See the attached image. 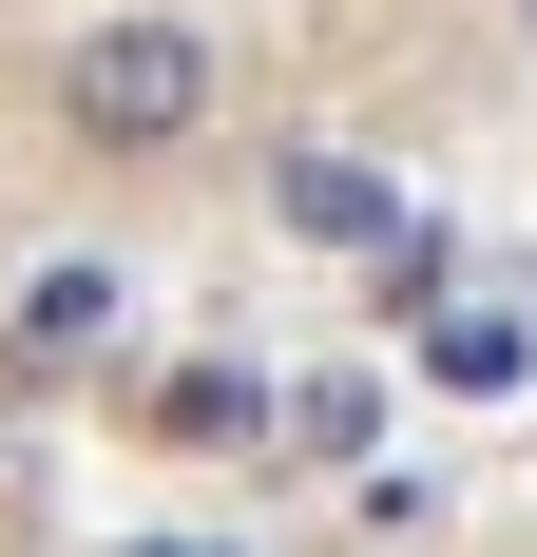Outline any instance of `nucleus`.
Returning a JSON list of instances; mask_svg holds the SVG:
<instances>
[{
    "mask_svg": "<svg viewBox=\"0 0 537 557\" xmlns=\"http://www.w3.org/2000/svg\"><path fill=\"white\" fill-rule=\"evenodd\" d=\"M58 115H77V154H192V135H212V20L115 0L97 39L58 58Z\"/></svg>",
    "mask_w": 537,
    "mask_h": 557,
    "instance_id": "nucleus-1",
    "label": "nucleus"
},
{
    "mask_svg": "<svg viewBox=\"0 0 537 557\" xmlns=\"http://www.w3.org/2000/svg\"><path fill=\"white\" fill-rule=\"evenodd\" d=\"M115 327H135V288H115L97 250H58V270H20V308H0V366H20V385H77V366H115Z\"/></svg>",
    "mask_w": 537,
    "mask_h": 557,
    "instance_id": "nucleus-2",
    "label": "nucleus"
},
{
    "mask_svg": "<svg viewBox=\"0 0 537 557\" xmlns=\"http://www.w3.org/2000/svg\"><path fill=\"white\" fill-rule=\"evenodd\" d=\"M268 212L308 231V250H384V231H403V193H384V173L346 154V135H308V154L268 173Z\"/></svg>",
    "mask_w": 537,
    "mask_h": 557,
    "instance_id": "nucleus-3",
    "label": "nucleus"
},
{
    "mask_svg": "<svg viewBox=\"0 0 537 557\" xmlns=\"http://www.w3.org/2000/svg\"><path fill=\"white\" fill-rule=\"evenodd\" d=\"M423 366H441L461 404H519V385H537V327H519V308H441V327H423Z\"/></svg>",
    "mask_w": 537,
    "mask_h": 557,
    "instance_id": "nucleus-4",
    "label": "nucleus"
},
{
    "mask_svg": "<svg viewBox=\"0 0 537 557\" xmlns=\"http://www.w3.org/2000/svg\"><path fill=\"white\" fill-rule=\"evenodd\" d=\"M268 423H288L308 461H365V443H384V385H365V366H326V385H268Z\"/></svg>",
    "mask_w": 537,
    "mask_h": 557,
    "instance_id": "nucleus-5",
    "label": "nucleus"
},
{
    "mask_svg": "<svg viewBox=\"0 0 537 557\" xmlns=\"http://www.w3.org/2000/svg\"><path fill=\"white\" fill-rule=\"evenodd\" d=\"M154 423H173V443H250V423H268V366H173Z\"/></svg>",
    "mask_w": 537,
    "mask_h": 557,
    "instance_id": "nucleus-6",
    "label": "nucleus"
},
{
    "mask_svg": "<svg viewBox=\"0 0 537 557\" xmlns=\"http://www.w3.org/2000/svg\"><path fill=\"white\" fill-rule=\"evenodd\" d=\"M365 288H384V308H441V288H461V231H441V212H403V231L365 250Z\"/></svg>",
    "mask_w": 537,
    "mask_h": 557,
    "instance_id": "nucleus-7",
    "label": "nucleus"
},
{
    "mask_svg": "<svg viewBox=\"0 0 537 557\" xmlns=\"http://www.w3.org/2000/svg\"><path fill=\"white\" fill-rule=\"evenodd\" d=\"M97 557H230V539H97Z\"/></svg>",
    "mask_w": 537,
    "mask_h": 557,
    "instance_id": "nucleus-8",
    "label": "nucleus"
},
{
    "mask_svg": "<svg viewBox=\"0 0 537 557\" xmlns=\"http://www.w3.org/2000/svg\"><path fill=\"white\" fill-rule=\"evenodd\" d=\"M519 20H537V0H519Z\"/></svg>",
    "mask_w": 537,
    "mask_h": 557,
    "instance_id": "nucleus-9",
    "label": "nucleus"
}]
</instances>
